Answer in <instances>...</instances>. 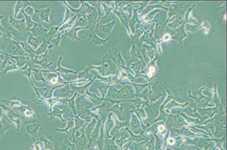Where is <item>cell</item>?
<instances>
[{
  "label": "cell",
  "instance_id": "1",
  "mask_svg": "<svg viewBox=\"0 0 227 150\" xmlns=\"http://www.w3.org/2000/svg\"><path fill=\"white\" fill-rule=\"evenodd\" d=\"M71 11L75 14L78 17H84L86 18V14L88 13H92L95 11V9L91 6V5L89 4L88 2H81L82 5L78 9H73L71 7H70L68 3L66 1L62 2Z\"/></svg>",
  "mask_w": 227,
  "mask_h": 150
},
{
  "label": "cell",
  "instance_id": "2",
  "mask_svg": "<svg viewBox=\"0 0 227 150\" xmlns=\"http://www.w3.org/2000/svg\"><path fill=\"white\" fill-rule=\"evenodd\" d=\"M89 27L87 26L86 27H73L69 29L66 30V31L65 32V33L63 34V37L64 38H69L72 40H78L80 41V39L78 37V32L83 30V29H89Z\"/></svg>",
  "mask_w": 227,
  "mask_h": 150
},
{
  "label": "cell",
  "instance_id": "3",
  "mask_svg": "<svg viewBox=\"0 0 227 150\" xmlns=\"http://www.w3.org/2000/svg\"><path fill=\"white\" fill-rule=\"evenodd\" d=\"M62 59H63L62 56L60 55L58 61V63H57L58 67H57L56 70H46L41 69V71L42 72H58V73H61V74H73L78 75V72H76V71L73 70L69 69V68H64V67L61 66L60 63L62 62Z\"/></svg>",
  "mask_w": 227,
  "mask_h": 150
},
{
  "label": "cell",
  "instance_id": "4",
  "mask_svg": "<svg viewBox=\"0 0 227 150\" xmlns=\"http://www.w3.org/2000/svg\"><path fill=\"white\" fill-rule=\"evenodd\" d=\"M48 31L49 30L45 28L41 23L35 22L33 28L29 29L28 32H30L34 37H38L39 36L45 35Z\"/></svg>",
  "mask_w": 227,
  "mask_h": 150
},
{
  "label": "cell",
  "instance_id": "5",
  "mask_svg": "<svg viewBox=\"0 0 227 150\" xmlns=\"http://www.w3.org/2000/svg\"><path fill=\"white\" fill-rule=\"evenodd\" d=\"M40 59H39L37 57L33 58L30 59V64L31 66L32 64H38L41 66V68H44V69H48L49 68H50L51 65L53 64V62H51L49 63L48 62L47 58L46 57H42Z\"/></svg>",
  "mask_w": 227,
  "mask_h": 150
},
{
  "label": "cell",
  "instance_id": "6",
  "mask_svg": "<svg viewBox=\"0 0 227 150\" xmlns=\"http://www.w3.org/2000/svg\"><path fill=\"white\" fill-rule=\"evenodd\" d=\"M9 50L11 55H20V56H25V51L23 50L22 46L20 45L19 43H18L16 41H14L11 43L9 46Z\"/></svg>",
  "mask_w": 227,
  "mask_h": 150
},
{
  "label": "cell",
  "instance_id": "7",
  "mask_svg": "<svg viewBox=\"0 0 227 150\" xmlns=\"http://www.w3.org/2000/svg\"><path fill=\"white\" fill-rule=\"evenodd\" d=\"M49 46V41H48V40H46L45 38H42V42L41 45L39 46V47L36 50H35V54L37 56H42L44 55H47L49 51L51 50L48 49Z\"/></svg>",
  "mask_w": 227,
  "mask_h": 150
},
{
  "label": "cell",
  "instance_id": "8",
  "mask_svg": "<svg viewBox=\"0 0 227 150\" xmlns=\"http://www.w3.org/2000/svg\"><path fill=\"white\" fill-rule=\"evenodd\" d=\"M51 7H47L42 9L35 10V13H36L39 16V18L41 21H44L45 22L50 23L49 15L51 13Z\"/></svg>",
  "mask_w": 227,
  "mask_h": 150
},
{
  "label": "cell",
  "instance_id": "9",
  "mask_svg": "<svg viewBox=\"0 0 227 150\" xmlns=\"http://www.w3.org/2000/svg\"><path fill=\"white\" fill-rule=\"evenodd\" d=\"M10 56V57L14 59L16 62V66L19 68H23L26 64H30V58L26 57V56H20V55H11L7 54Z\"/></svg>",
  "mask_w": 227,
  "mask_h": 150
},
{
  "label": "cell",
  "instance_id": "10",
  "mask_svg": "<svg viewBox=\"0 0 227 150\" xmlns=\"http://www.w3.org/2000/svg\"><path fill=\"white\" fill-rule=\"evenodd\" d=\"M66 30L60 31V33L57 35L56 37L51 39L49 41V49L51 50V49H60V41L62 40V35L65 33Z\"/></svg>",
  "mask_w": 227,
  "mask_h": 150
},
{
  "label": "cell",
  "instance_id": "11",
  "mask_svg": "<svg viewBox=\"0 0 227 150\" xmlns=\"http://www.w3.org/2000/svg\"><path fill=\"white\" fill-rule=\"evenodd\" d=\"M25 21V19L16 20L10 15L9 23L10 24L13 26V27H14L15 28L20 32L22 31L23 26H24Z\"/></svg>",
  "mask_w": 227,
  "mask_h": 150
},
{
  "label": "cell",
  "instance_id": "12",
  "mask_svg": "<svg viewBox=\"0 0 227 150\" xmlns=\"http://www.w3.org/2000/svg\"><path fill=\"white\" fill-rule=\"evenodd\" d=\"M10 35H11V38H12L14 41H16L18 43H19L20 45L22 46V48L23 49V50L25 52H27V53H29V55H30V57H31V59L32 58H33L32 55H33V54H35V50L32 48L31 46L29 45L28 43H25V42H24L20 41L18 40V39H16L15 37H14L13 36L11 35V34H10Z\"/></svg>",
  "mask_w": 227,
  "mask_h": 150
},
{
  "label": "cell",
  "instance_id": "13",
  "mask_svg": "<svg viewBox=\"0 0 227 150\" xmlns=\"http://www.w3.org/2000/svg\"><path fill=\"white\" fill-rule=\"evenodd\" d=\"M90 70V68L88 66L87 67V68L84 70L82 71V72H80L78 73V78L80 81H86L87 79L91 80L92 78V75L89 74V71Z\"/></svg>",
  "mask_w": 227,
  "mask_h": 150
},
{
  "label": "cell",
  "instance_id": "14",
  "mask_svg": "<svg viewBox=\"0 0 227 150\" xmlns=\"http://www.w3.org/2000/svg\"><path fill=\"white\" fill-rule=\"evenodd\" d=\"M29 38L27 40V43L31 46H33L35 48H36L38 49V48L39 47V46L41 45V44H40V39L38 37H34L32 35L30 32H29Z\"/></svg>",
  "mask_w": 227,
  "mask_h": 150
},
{
  "label": "cell",
  "instance_id": "15",
  "mask_svg": "<svg viewBox=\"0 0 227 150\" xmlns=\"http://www.w3.org/2000/svg\"><path fill=\"white\" fill-rule=\"evenodd\" d=\"M41 68H39V69H36L35 68H32V74L34 75L35 77V79L37 80V81H43L44 83H47V81L45 80V79L44 78V77L42 75V72L41 71Z\"/></svg>",
  "mask_w": 227,
  "mask_h": 150
},
{
  "label": "cell",
  "instance_id": "16",
  "mask_svg": "<svg viewBox=\"0 0 227 150\" xmlns=\"http://www.w3.org/2000/svg\"><path fill=\"white\" fill-rule=\"evenodd\" d=\"M77 18H78V16L75 15L71 19H69L66 23H65L63 25L60 27L59 31H62L67 30V29H69L73 28V24H75V22L77 19Z\"/></svg>",
  "mask_w": 227,
  "mask_h": 150
},
{
  "label": "cell",
  "instance_id": "17",
  "mask_svg": "<svg viewBox=\"0 0 227 150\" xmlns=\"http://www.w3.org/2000/svg\"><path fill=\"white\" fill-rule=\"evenodd\" d=\"M88 26V21L85 18L78 17L76 20V23L73 26V27H86Z\"/></svg>",
  "mask_w": 227,
  "mask_h": 150
},
{
  "label": "cell",
  "instance_id": "18",
  "mask_svg": "<svg viewBox=\"0 0 227 150\" xmlns=\"http://www.w3.org/2000/svg\"><path fill=\"white\" fill-rule=\"evenodd\" d=\"M22 12L23 13L24 16L25 17V21H26V25H27L26 29H27V31L28 32L29 29H31L33 28V27L34 26L35 22L32 20L31 16H29V15H27L25 14L23 9L22 10Z\"/></svg>",
  "mask_w": 227,
  "mask_h": 150
},
{
  "label": "cell",
  "instance_id": "19",
  "mask_svg": "<svg viewBox=\"0 0 227 150\" xmlns=\"http://www.w3.org/2000/svg\"><path fill=\"white\" fill-rule=\"evenodd\" d=\"M95 11L92 13H88L86 14V19L88 21V26L91 24V23L95 22L96 20V15L95 13Z\"/></svg>",
  "mask_w": 227,
  "mask_h": 150
},
{
  "label": "cell",
  "instance_id": "20",
  "mask_svg": "<svg viewBox=\"0 0 227 150\" xmlns=\"http://www.w3.org/2000/svg\"><path fill=\"white\" fill-rule=\"evenodd\" d=\"M58 77H60V75L59 73L56 74V72H53L47 75V79L49 80L50 82L52 84L56 83L57 81V78Z\"/></svg>",
  "mask_w": 227,
  "mask_h": 150
},
{
  "label": "cell",
  "instance_id": "21",
  "mask_svg": "<svg viewBox=\"0 0 227 150\" xmlns=\"http://www.w3.org/2000/svg\"><path fill=\"white\" fill-rule=\"evenodd\" d=\"M23 7V3L22 1H17L15 5V13H14V18L16 19V15H18V14L19 13L20 11L22 10Z\"/></svg>",
  "mask_w": 227,
  "mask_h": 150
},
{
  "label": "cell",
  "instance_id": "22",
  "mask_svg": "<svg viewBox=\"0 0 227 150\" xmlns=\"http://www.w3.org/2000/svg\"><path fill=\"white\" fill-rule=\"evenodd\" d=\"M91 40L92 42L96 45H102L105 42V41L101 40V38H99L95 34L91 36Z\"/></svg>",
  "mask_w": 227,
  "mask_h": 150
},
{
  "label": "cell",
  "instance_id": "23",
  "mask_svg": "<svg viewBox=\"0 0 227 150\" xmlns=\"http://www.w3.org/2000/svg\"><path fill=\"white\" fill-rule=\"evenodd\" d=\"M35 10L31 6H28L25 7V9L23 10L25 14L29 16L33 15V14L35 13Z\"/></svg>",
  "mask_w": 227,
  "mask_h": 150
},
{
  "label": "cell",
  "instance_id": "24",
  "mask_svg": "<svg viewBox=\"0 0 227 150\" xmlns=\"http://www.w3.org/2000/svg\"><path fill=\"white\" fill-rule=\"evenodd\" d=\"M91 84V82H89V83L87 84V85H85L84 86H81V87H73V88L75 89L78 90V92H79L80 93H84L85 92L86 89L88 88Z\"/></svg>",
  "mask_w": 227,
  "mask_h": 150
},
{
  "label": "cell",
  "instance_id": "25",
  "mask_svg": "<svg viewBox=\"0 0 227 150\" xmlns=\"http://www.w3.org/2000/svg\"><path fill=\"white\" fill-rule=\"evenodd\" d=\"M149 70H150V73H153L155 71V68H154V67H151L150 68V69H149Z\"/></svg>",
  "mask_w": 227,
  "mask_h": 150
}]
</instances>
